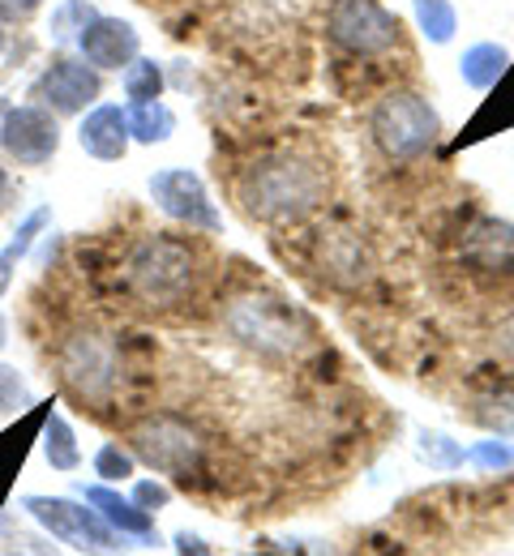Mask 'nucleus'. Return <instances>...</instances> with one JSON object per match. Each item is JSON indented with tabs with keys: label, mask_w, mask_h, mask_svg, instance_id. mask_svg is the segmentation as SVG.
Segmentation results:
<instances>
[{
	"label": "nucleus",
	"mask_w": 514,
	"mask_h": 556,
	"mask_svg": "<svg viewBox=\"0 0 514 556\" xmlns=\"http://www.w3.org/2000/svg\"><path fill=\"white\" fill-rule=\"evenodd\" d=\"M502 348L514 355V321H511V326H502Z\"/></svg>",
	"instance_id": "34"
},
{
	"label": "nucleus",
	"mask_w": 514,
	"mask_h": 556,
	"mask_svg": "<svg viewBox=\"0 0 514 556\" xmlns=\"http://www.w3.org/2000/svg\"><path fill=\"white\" fill-rule=\"evenodd\" d=\"M103 94V77L82 56H57L35 81V99L57 116H82Z\"/></svg>",
	"instance_id": "11"
},
{
	"label": "nucleus",
	"mask_w": 514,
	"mask_h": 556,
	"mask_svg": "<svg viewBox=\"0 0 514 556\" xmlns=\"http://www.w3.org/2000/svg\"><path fill=\"white\" fill-rule=\"evenodd\" d=\"M412 13H416V26L429 43H450L459 30V13L450 0H412Z\"/></svg>",
	"instance_id": "23"
},
{
	"label": "nucleus",
	"mask_w": 514,
	"mask_h": 556,
	"mask_svg": "<svg viewBox=\"0 0 514 556\" xmlns=\"http://www.w3.org/2000/svg\"><path fill=\"white\" fill-rule=\"evenodd\" d=\"M4 531H9V518H4V509H0V540H4Z\"/></svg>",
	"instance_id": "37"
},
{
	"label": "nucleus",
	"mask_w": 514,
	"mask_h": 556,
	"mask_svg": "<svg viewBox=\"0 0 514 556\" xmlns=\"http://www.w3.org/2000/svg\"><path fill=\"white\" fill-rule=\"evenodd\" d=\"M326 35L348 56H386L399 48V17L381 0H335L326 13Z\"/></svg>",
	"instance_id": "8"
},
{
	"label": "nucleus",
	"mask_w": 514,
	"mask_h": 556,
	"mask_svg": "<svg viewBox=\"0 0 514 556\" xmlns=\"http://www.w3.org/2000/svg\"><path fill=\"white\" fill-rule=\"evenodd\" d=\"M330 176L317 159L300 150H279L249 163L236 180V198L258 223H296L326 202Z\"/></svg>",
	"instance_id": "1"
},
{
	"label": "nucleus",
	"mask_w": 514,
	"mask_h": 556,
	"mask_svg": "<svg viewBox=\"0 0 514 556\" xmlns=\"http://www.w3.org/2000/svg\"><path fill=\"white\" fill-rule=\"evenodd\" d=\"M95 476L103 480V484H125V480H134V471H138V458H134V450L129 445H121V441H103L99 450H95Z\"/></svg>",
	"instance_id": "26"
},
{
	"label": "nucleus",
	"mask_w": 514,
	"mask_h": 556,
	"mask_svg": "<svg viewBox=\"0 0 514 556\" xmlns=\"http://www.w3.org/2000/svg\"><path fill=\"white\" fill-rule=\"evenodd\" d=\"M489 90H493L489 103L476 112V121L467 125V138L463 141H480V138H489V134H498V129H511L514 125V70L502 73Z\"/></svg>",
	"instance_id": "19"
},
{
	"label": "nucleus",
	"mask_w": 514,
	"mask_h": 556,
	"mask_svg": "<svg viewBox=\"0 0 514 556\" xmlns=\"http://www.w3.org/2000/svg\"><path fill=\"white\" fill-rule=\"evenodd\" d=\"M4 198H9V167H4V159H0V206H4Z\"/></svg>",
	"instance_id": "33"
},
{
	"label": "nucleus",
	"mask_w": 514,
	"mask_h": 556,
	"mask_svg": "<svg viewBox=\"0 0 514 556\" xmlns=\"http://www.w3.org/2000/svg\"><path fill=\"white\" fill-rule=\"evenodd\" d=\"M150 198L154 206L163 210L172 223L189 227V231H206V236H220L223 231V214L215 210L211 193H206V180L189 167H163L150 176Z\"/></svg>",
	"instance_id": "9"
},
{
	"label": "nucleus",
	"mask_w": 514,
	"mask_h": 556,
	"mask_svg": "<svg viewBox=\"0 0 514 556\" xmlns=\"http://www.w3.org/2000/svg\"><path fill=\"white\" fill-rule=\"evenodd\" d=\"M4 108H9V103H4V99H0V116H4Z\"/></svg>",
	"instance_id": "38"
},
{
	"label": "nucleus",
	"mask_w": 514,
	"mask_h": 556,
	"mask_svg": "<svg viewBox=\"0 0 514 556\" xmlns=\"http://www.w3.org/2000/svg\"><path fill=\"white\" fill-rule=\"evenodd\" d=\"M95 13H99V9H95L90 0H61V4L52 9V22H48L52 43H61V48L77 43V35L86 30V22H90Z\"/></svg>",
	"instance_id": "24"
},
{
	"label": "nucleus",
	"mask_w": 514,
	"mask_h": 556,
	"mask_svg": "<svg viewBox=\"0 0 514 556\" xmlns=\"http://www.w3.org/2000/svg\"><path fill=\"white\" fill-rule=\"evenodd\" d=\"M82 501L121 535V540H154V514L142 509L134 496H121L103 484H82Z\"/></svg>",
	"instance_id": "16"
},
{
	"label": "nucleus",
	"mask_w": 514,
	"mask_h": 556,
	"mask_svg": "<svg viewBox=\"0 0 514 556\" xmlns=\"http://www.w3.org/2000/svg\"><path fill=\"white\" fill-rule=\"evenodd\" d=\"M506 70H511V52L502 43H472L459 61V73L472 90H489Z\"/></svg>",
	"instance_id": "22"
},
{
	"label": "nucleus",
	"mask_w": 514,
	"mask_h": 556,
	"mask_svg": "<svg viewBox=\"0 0 514 556\" xmlns=\"http://www.w3.org/2000/svg\"><path fill=\"white\" fill-rule=\"evenodd\" d=\"M134 501H138L142 509H150V514H159V509L172 505V488L159 484V480H138V484H134Z\"/></svg>",
	"instance_id": "30"
},
{
	"label": "nucleus",
	"mask_w": 514,
	"mask_h": 556,
	"mask_svg": "<svg viewBox=\"0 0 514 556\" xmlns=\"http://www.w3.org/2000/svg\"><path fill=\"white\" fill-rule=\"evenodd\" d=\"M313 262H317V275L326 278L330 287H339V291H361L368 278H373V270H377L365 240L356 231H343V227L317 231Z\"/></svg>",
	"instance_id": "12"
},
{
	"label": "nucleus",
	"mask_w": 514,
	"mask_h": 556,
	"mask_svg": "<svg viewBox=\"0 0 514 556\" xmlns=\"http://www.w3.org/2000/svg\"><path fill=\"white\" fill-rule=\"evenodd\" d=\"M48 412H52V407H26L22 424H13V428L0 432V501H4V492L13 484V476L22 471V463H26V454H30V437L43 428V416H48Z\"/></svg>",
	"instance_id": "17"
},
{
	"label": "nucleus",
	"mask_w": 514,
	"mask_h": 556,
	"mask_svg": "<svg viewBox=\"0 0 514 556\" xmlns=\"http://www.w3.org/2000/svg\"><path fill=\"white\" fill-rule=\"evenodd\" d=\"M57 377L82 407H112L121 390V348L99 330H74L57 348Z\"/></svg>",
	"instance_id": "4"
},
{
	"label": "nucleus",
	"mask_w": 514,
	"mask_h": 556,
	"mask_svg": "<svg viewBox=\"0 0 514 556\" xmlns=\"http://www.w3.org/2000/svg\"><path fill=\"white\" fill-rule=\"evenodd\" d=\"M43 0H0V22H22L39 9Z\"/></svg>",
	"instance_id": "31"
},
{
	"label": "nucleus",
	"mask_w": 514,
	"mask_h": 556,
	"mask_svg": "<svg viewBox=\"0 0 514 556\" xmlns=\"http://www.w3.org/2000/svg\"><path fill=\"white\" fill-rule=\"evenodd\" d=\"M176 548H180V553H211V548H206L198 535H189V531H180V535H176Z\"/></svg>",
	"instance_id": "32"
},
{
	"label": "nucleus",
	"mask_w": 514,
	"mask_h": 556,
	"mask_svg": "<svg viewBox=\"0 0 514 556\" xmlns=\"http://www.w3.org/2000/svg\"><path fill=\"white\" fill-rule=\"evenodd\" d=\"M125 121H129V138L154 146V141H167L176 134V112L163 103V99H138L125 108Z\"/></svg>",
	"instance_id": "21"
},
{
	"label": "nucleus",
	"mask_w": 514,
	"mask_h": 556,
	"mask_svg": "<svg viewBox=\"0 0 514 556\" xmlns=\"http://www.w3.org/2000/svg\"><path fill=\"white\" fill-rule=\"evenodd\" d=\"M129 141L134 138H129L125 108H116V103H95V108L82 116V125H77V146H82L90 159H99V163L125 159Z\"/></svg>",
	"instance_id": "15"
},
{
	"label": "nucleus",
	"mask_w": 514,
	"mask_h": 556,
	"mask_svg": "<svg viewBox=\"0 0 514 556\" xmlns=\"http://www.w3.org/2000/svg\"><path fill=\"white\" fill-rule=\"evenodd\" d=\"M4 343H9V321H4V313H0V351H4Z\"/></svg>",
	"instance_id": "35"
},
{
	"label": "nucleus",
	"mask_w": 514,
	"mask_h": 556,
	"mask_svg": "<svg viewBox=\"0 0 514 556\" xmlns=\"http://www.w3.org/2000/svg\"><path fill=\"white\" fill-rule=\"evenodd\" d=\"M22 509L61 544H70L77 553H112L121 548V535L95 514V505H82L70 496H22Z\"/></svg>",
	"instance_id": "7"
},
{
	"label": "nucleus",
	"mask_w": 514,
	"mask_h": 556,
	"mask_svg": "<svg viewBox=\"0 0 514 556\" xmlns=\"http://www.w3.org/2000/svg\"><path fill=\"white\" fill-rule=\"evenodd\" d=\"M74 48L82 52V61L95 65V70H125V65L142 52V39H138V30H134V22L95 13V17L86 22V30L77 35Z\"/></svg>",
	"instance_id": "14"
},
{
	"label": "nucleus",
	"mask_w": 514,
	"mask_h": 556,
	"mask_svg": "<svg viewBox=\"0 0 514 556\" xmlns=\"http://www.w3.org/2000/svg\"><path fill=\"white\" fill-rule=\"evenodd\" d=\"M4 43H9V30H4V22H0V56H4Z\"/></svg>",
	"instance_id": "36"
},
{
	"label": "nucleus",
	"mask_w": 514,
	"mask_h": 556,
	"mask_svg": "<svg viewBox=\"0 0 514 556\" xmlns=\"http://www.w3.org/2000/svg\"><path fill=\"white\" fill-rule=\"evenodd\" d=\"M223 326L240 348L258 351L262 359H300L317 339L313 321L284 295H271V291H249V295L227 300Z\"/></svg>",
	"instance_id": "2"
},
{
	"label": "nucleus",
	"mask_w": 514,
	"mask_h": 556,
	"mask_svg": "<svg viewBox=\"0 0 514 556\" xmlns=\"http://www.w3.org/2000/svg\"><path fill=\"white\" fill-rule=\"evenodd\" d=\"M368 134L377 141V150L394 163H412L421 154H429L441 138V121L434 103L416 90H390L377 99L373 116H368Z\"/></svg>",
	"instance_id": "5"
},
{
	"label": "nucleus",
	"mask_w": 514,
	"mask_h": 556,
	"mask_svg": "<svg viewBox=\"0 0 514 556\" xmlns=\"http://www.w3.org/2000/svg\"><path fill=\"white\" fill-rule=\"evenodd\" d=\"M121 86H125V99L138 103V99H163V65L150 61V56H134L125 73H121Z\"/></svg>",
	"instance_id": "25"
},
{
	"label": "nucleus",
	"mask_w": 514,
	"mask_h": 556,
	"mask_svg": "<svg viewBox=\"0 0 514 556\" xmlns=\"http://www.w3.org/2000/svg\"><path fill=\"white\" fill-rule=\"evenodd\" d=\"M125 287L147 308H176L198 287V253L176 236H142L125 257Z\"/></svg>",
	"instance_id": "3"
},
{
	"label": "nucleus",
	"mask_w": 514,
	"mask_h": 556,
	"mask_svg": "<svg viewBox=\"0 0 514 556\" xmlns=\"http://www.w3.org/2000/svg\"><path fill=\"white\" fill-rule=\"evenodd\" d=\"M129 450L150 471L185 480V484H189V476H202V467H206V437L189 419L167 416V412L138 419L129 428Z\"/></svg>",
	"instance_id": "6"
},
{
	"label": "nucleus",
	"mask_w": 514,
	"mask_h": 556,
	"mask_svg": "<svg viewBox=\"0 0 514 556\" xmlns=\"http://www.w3.org/2000/svg\"><path fill=\"white\" fill-rule=\"evenodd\" d=\"M0 150L22 163V167H43L57 159L61 150V125L57 112H48L43 103H17L4 108L0 116Z\"/></svg>",
	"instance_id": "10"
},
{
	"label": "nucleus",
	"mask_w": 514,
	"mask_h": 556,
	"mask_svg": "<svg viewBox=\"0 0 514 556\" xmlns=\"http://www.w3.org/2000/svg\"><path fill=\"white\" fill-rule=\"evenodd\" d=\"M48 223H52V210L48 206H35L22 223H17V231L4 240V249H0V295L13 287V275H17V266L30 257V249H35V240L48 231Z\"/></svg>",
	"instance_id": "18"
},
{
	"label": "nucleus",
	"mask_w": 514,
	"mask_h": 556,
	"mask_svg": "<svg viewBox=\"0 0 514 556\" xmlns=\"http://www.w3.org/2000/svg\"><path fill=\"white\" fill-rule=\"evenodd\" d=\"M39 441H43V458H48V467H52V471H77V467H82L77 432H74V424L61 416V412H48V416H43Z\"/></svg>",
	"instance_id": "20"
},
{
	"label": "nucleus",
	"mask_w": 514,
	"mask_h": 556,
	"mask_svg": "<svg viewBox=\"0 0 514 556\" xmlns=\"http://www.w3.org/2000/svg\"><path fill=\"white\" fill-rule=\"evenodd\" d=\"M467 463H476V467H485V471H511L514 450L506 441H476V445L467 450Z\"/></svg>",
	"instance_id": "29"
},
{
	"label": "nucleus",
	"mask_w": 514,
	"mask_h": 556,
	"mask_svg": "<svg viewBox=\"0 0 514 556\" xmlns=\"http://www.w3.org/2000/svg\"><path fill=\"white\" fill-rule=\"evenodd\" d=\"M421 458L434 467V471H454V467H463L467 463V450L459 445V441H450L446 432H421Z\"/></svg>",
	"instance_id": "27"
},
{
	"label": "nucleus",
	"mask_w": 514,
	"mask_h": 556,
	"mask_svg": "<svg viewBox=\"0 0 514 556\" xmlns=\"http://www.w3.org/2000/svg\"><path fill=\"white\" fill-rule=\"evenodd\" d=\"M26 407H35V394H30L26 377H22L17 368L0 364V419L17 416V412H26Z\"/></svg>",
	"instance_id": "28"
},
{
	"label": "nucleus",
	"mask_w": 514,
	"mask_h": 556,
	"mask_svg": "<svg viewBox=\"0 0 514 556\" xmlns=\"http://www.w3.org/2000/svg\"><path fill=\"white\" fill-rule=\"evenodd\" d=\"M463 266H472L485 278H511L514 275V223L506 218H476L463 240H459Z\"/></svg>",
	"instance_id": "13"
}]
</instances>
